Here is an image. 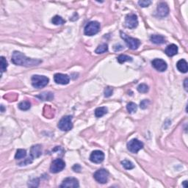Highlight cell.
Returning a JSON list of instances; mask_svg holds the SVG:
<instances>
[{
  "label": "cell",
  "mask_w": 188,
  "mask_h": 188,
  "mask_svg": "<svg viewBox=\"0 0 188 188\" xmlns=\"http://www.w3.org/2000/svg\"><path fill=\"white\" fill-rule=\"evenodd\" d=\"M11 60H12L13 64L17 65V66H26V67L38 66L40 63H42V60H41L29 58L26 57L25 54L18 51H15L13 53Z\"/></svg>",
  "instance_id": "cell-1"
},
{
  "label": "cell",
  "mask_w": 188,
  "mask_h": 188,
  "mask_svg": "<svg viewBox=\"0 0 188 188\" xmlns=\"http://www.w3.org/2000/svg\"><path fill=\"white\" fill-rule=\"evenodd\" d=\"M31 81L33 87L39 89V88L46 87L49 83V78L45 76L33 75L32 76Z\"/></svg>",
  "instance_id": "cell-2"
},
{
  "label": "cell",
  "mask_w": 188,
  "mask_h": 188,
  "mask_svg": "<svg viewBox=\"0 0 188 188\" xmlns=\"http://www.w3.org/2000/svg\"><path fill=\"white\" fill-rule=\"evenodd\" d=\"M99 29H100V24L98 21H91L85 26L84 33L85 35L93 36L97 34Z\"/></svg>",
  "instance_id": "cell-3"
},
{
  "label": "cell",
  "mask_w": 188,
  "mask_h": 188,
  "mask_svg": "<svg viewBox=\"0 0 188 188\" xmlns=\"http://www.w3.org/2000/svg\"><path fill=\"white\" fill-rule=\"evenodd\" d=\"M121 37L124 40L126 45L128 46V47L129 49H132V50H136L138 49V47L140 45V41L137 38H132L128 36L126 33L121 32Z\"/></svg>",
  "instance_id": "cell-4"
},
{
  "label": "cell",
  "mask_w": 188,
  "mask_h": 188,
  "mask_svg": "<svg viewBox=\"0 0 188 188\" xmlns=\"http://www.w3.org/2000/svg\"><path fill=\"white\" fill-rule=\"evenodd\" d=\"M57 127L61 131H64V132H67V131L71 130L73 128L72 117L70 116H66L63 117L62 119L60 120L59 122H58Z\"/></svg>",
  "instance_id": "cell-5"
},
{
  "label": "cell",
  "mask_w": 188,
  "mask_h": 188,
  "mask_svg": "<svg viewBox=\"0 0 188 188\" xmlns=\"http://www.w3.org/2000/svg\"><path fill=\"white\" fill-rule=\"evenodd\" d=\"M95 180L100 184H106L109 179V173L105 169H99L94 174Z\"/></svg>",
  "instance_id": "cell-6"
},
{
  "label": "cell",
  "mask_w": 188,
  "mask_h": 188,
  "mask_svg": "<svg viewBox=\"0 0 188 188\" xmlns=\"http://www.w3.org/2000/svg\"><path fill=\"white\" fill-rule=\"evenodd\" d=\"M143 148V143L137 139H132L127 143V149L133 154H137Z\"/></svg>",
  "instance_id": "cell-7"
},
{
  "label": "cell",
  "mask_w": 188,
  "mask_h": 188,
  "mask_svg": "<svg viewBox=\"0 0 188 188\" xmlns=\"http://www.w3.org/2000/svg\"><path fill=\"white\" fill-rule=\"evenodd\" d=\"M66 167V163L62 159H56L51 162L50 166V171L53 174H57V173L62 171Z\"/></svg>",
  "instance_id": "cell-8"
},
{
  "label": "cell",
  "mask_w": 188,
  "mask_h": 188,
  "mask_svg": "<svg viewBox=\"0 0 188 188\" xmlns=\"http://www.w3.org/2000/svg\"><path fill=\"white\" fill-rule=\"evenodd\" d=\"M125 25L129 29H134L138 25V19L137 16L135 14L127 15L125 19Z\"/></svg>",
  "instance_id": "cell-9"
},
{
  "label": "cell",
  "mask_w": 188,
  "mask_h": 188,
  "mask_svg": "<svg viewBox=\"0 0 188 188\" xmlns=\"http://www.w3.org/2000/svg\"><path fill=\"white\" fill-rule=\"evenodd\" d=\"M152 66L156 70H157L158 71H160V72H163V71H166L168 68L167 63L165 60H163L162 59H154V60L151 62Z\"/></svg>",
  "instance_id": "cell-10"
},
{
  "label": "cell",
  "mask_w": 188,
  "mask_h": 188,
  "mask_svg": "<svg viewBox=\"0 0 188 188\" xmlns=\"http://www.w3.org/2000/svg\"><path fill=\"white\" fill-rule=\"evenodd\" d=\"M104 159V154L101 151L96 150L91 153L90 160L94 163H101Z\"/></svg>",
  "instance_id": "cell-11"
},
{
  "label": "cell",
  "mask_w": 188,
  "mask_h": 188,
  "mask_svg": "<svg viewBox=\"0 0 188 188\" xmlns=\"http://www.w3.org/2000/svg\"><path fill=\"white\" fill-rule=\"evenodd\" d=\"M79 181L75 178L73 177H69L65 179L63 181L62 184H61L60 187H79Z\"/></svg>",
  "instance_id": "cell-12"
},
{
  "label": "cell",
  "mask_w": 188,
  "mask_h": 188,
  "mask_svg": "<svg viewBox=\"0 0 188 188\" xmlns=\"http://www.w3.org/2000/svg\"><path fill=\"white\" fill-rule=\"evenodd\" d=\"M157 13L158 16L163 18L165 17L169 13V8L165 2H160L157 5Z\"/></svg>",
  "instance_id": "cell-13"
},
{
  "label": "cell",
  "mask_w": 188,
  "mask_h": 188,
  "mask_svg": "<svg viewBox=\"0 0 188 188\" xmlns=\"http://www.w3.org/2000/svg\"><path fill=\"white\" fill-rule=\"evenodd\" d=\"M54 80L57 84L59 85H68L70 82V78L67 74H63L58 73V74H54Z\"/></svg>",
  "instance_id": "cell-14"
},
{
  "label": "cell",
  "mask_w": 188,
  "mask_h": 188,
  "mask_svg": "<svg viewBox=\"0 0 188 188\" xmlns=\"http://www.w3.org/2000/svg\"><path fill=\"white\" fill-rule=\"evenodd\" d=\"M30 154L32 159H35V158L41 157V154H42V147H41V145L37 144L32 146L30 149Z\"/></svg>",
  "instance_id": "cell-15"
},
{
  "label": "cell",
  "mask_w": 188,
  "mask_h": 188,
  "mask_svg": "<svg viewBox=\"0 0 188 188\" xmlns=\"http://www.w3.org/2000/svg\"><path fill=\"white\" fill-rule=\"evenodd\" d=\"M165 54L168 57H173L178 53V47L175 44H171L166 47L165 51Z\"/></svg>",
  "instance_id": "cell-16"
},
{
  "label": "cell",
  "mask_w": 188,
  "mask_h": 188,
  "mask_svg": "<svg viewBox=\"0 0 188 188\" xmlns=\"http://www.w3.org/2000/svg\"><path fill=\"white\" fill-rule=\"evenodd\" d=\"M176 67H177V69L182 73H187L188 71L187 63L184 59H182L178 61V63H176Z\"/></svg>",
  "instance_id": "cell-17"
},
{
  "label": "cell",
  "mask_w": 188,
  "mask_h": 188,
  "mask_svg": "<svg viewBox=\"0 0 188 188\" xmlns=\"http://www.w3.org/2000/svg\"><path fill=\"white\" fill-rule=\"evenodd\" d=\"M151 41L155 44H162L165 43V38L160 35H152L150 38Z\"/></svg>",
  "instance_id": "cell-18"
},
{
  "label": "cell",
  "mask_w": 188,
  "mask_h": 188,
  "mask_svg": "<svg viewBox=\"0 0 188 188\" xmlns=\"http://www.w3.org/2000/svg\"><path fill=\"white\" fill-rule=\"evenodd\" d=\"M42 101H51L54 99V95L51 92H44L36 96Z\"/></svg>",
  "instance_id": "cell-19"
},
{
  "label": "cell",
  "mask_w": 188,
  "mask_h": 188,
  "mask_svg": "<svg viewBox=\"0 0 188 188\" xmlns=\"http://www.w3.org/2000/svg\"><path fill=\"white\" fill-rule=\"evenodd\" d=\"M107 113V108L105 107H101L96 108L95 110V116L96 118H101Z\"/></svg>",
  "instance_id": "cell-20"
},
{
  "label": "cell",
  "mask_w": 188,
  "mask_h": 188,
  "mask_svg": "<svg viewBox=\"0 0 188 188\" xmlns=\"http://www.w3.org/2000/svg\"><path fill=\"white\" fill-rule=\"evenodd\" d=\"M31 107V104L29 101H23L19 103V108L21 110L23 111H26L28 109H30Z\"/></svg>",
  "instance_id": "cell-21"
},
{
  "label": "cell",
  "mask_w": 188,
  "mask_h": 188,
  "mask_svg": "<svg viewBox=\"0 0 188 188\" xmlns=\"http://www.w3.org/2000/svg\"><path fill=\"white\" fill-rule=\"evenodd\" d=\"M51 22H52V24H54V25H62V24H65L66 21H65L62 17H60V16H55L52 18V19H51Z\"/></svg>",
  "instance_id": "cell-22"
},
{
  "label": "cell",
  "mask_w": 188,
  "mask_h": 188,
  "mask_svg": "<svg viewBox=\"0 0 188 188\" xmlns=\"http://www.w3.org/2000/svg\"><path fill=\"white\" fill-rule=\"evenodd\" d=\"M108 50V46L107 44H102L99 45L97 48H96L95 52L96 54H103V53L106 52Z\"/></svg>",
  "instance_id": "cell-23"
},
{
  "label": "cell",
  "mask_w": 188,
  "mask_h": 188,
  "mask_svg": "<svg viewBox=\"0 0 188 188\" xmlns=\"http://www.w3.org/2000/svg\"><path fill=\"white\" fill-rule=\"evenodd\" d=\"M26 156V151L25 149H18L15 155V159H21L24 158Z\"/></svg>",
  "instance_id": "cell-24"
},
{
  "label": "cell",
  "mask_w": 188,
  "mask_h": 188,
  "mask_svg": "<svg viewBox=\"0 0 188 188\" xmlns=\"http://www.w3.org/2000/svg\"><path fill=\"white\" fill-rule=\"evenodd\" d=\"M132 58L131 57L125 55V54H121L118 57V62L121 64L124 63L125 62H132Z\"/></svg>",
  "instance_id": "cell-25"
},
{
  "label": "cell",
  "mask_w": 188,
  "mask_h": 188,
  "mask_svg": "<svg viewBox=\"0 0 188 188\" xmlns=\"http://www.w3.org/2000/svg\"><path fill=\"white\" fill-rule=\"evenodd\" d=\"M126 109H127V111L129 112V113H134L137 111V104H134L133 102H129V104L126 105Z\"/></svg>",
  "instance_id": "cell-26"
},
{
  "label": "cell",
  "mask_w": 188,
  "mask_h": 188,
  "mask_svg": "<svg viewBox=\"0 0 188 188\" xmlns=\"http://www.w3.org/2000/svg\"><path fill=\"white\" fill-rule=\"evenodd\" d=\"M121 164H122L123 167L126 170H131L134 168V165L133 164L131 161L127 160V159L122 161V162H121Z\"/></svg>",
  "instance_id": "cell-27"
},
{
  "label": "cell",
  "mask_w": 188,
  "mask_h": 188,
  "mask_svg": "<svg viewBox=\"0 0 188 188\" xmlns=\"http://www.w3.org/2000/svg\"><path fill=\"white\" fill-rule=\"evenodd\" d=\"M137 89L138 92L140 93V94H146V93L149 91V86H148L147 85L140 84V85H138Z\"/></svg>",
  "instance_id": "cell-28"
},
{
  "label": "cell",
  "mask_w": 188,
  "mask_h": 188,
  "mask_svg": "<svg viewBox=\"0 0 188 188\" xmlns=\"http://www.w3.org/2000/svg\"><path fill=\"white\" fill-rule=\"evenodd\" d=\"M8 62H7L6 59L4 57H1V66H0V68H1V74H2L3 72L7 70V68H8Z\"/></svg>",
  "instance_id": "cell-29"
},
{
  "label": "cell",
  "mask_w": 188,
  "mask_h": 188,
  "mask_svg": "<svg viewBox=\"0 0 188 188\" xmlns=\"http://www.w3.org/2000/svg\"><path fill=\"white\" fill-rule=\"evenodd\" d=\"M112 93H113V90L112 88H109V87H107L105 88V90H104V96L105 97H109V96H111L112 95Z\"/></svg>",
  "instance_id": "cell-30"
},
{
  "label": "cell",
  "mask_w": 188,
  "mask_h": 188,
  "mask_svg": "<svg viewBox=\"0 0 188 188\" xmlns=\"http://www.w3.org/2000/svg\"><path fill=\"white\" fill-rule=\"evenodd\" d=\"M149 104H150V101H149V100L145 99V100H143L142 101H141L140 104V107L141 109H145L148 107V106H149Z\"/></svg>",
  "instance_id": "cell-31"
},
{
  "label": "cell",
  "mask_w": 188,
  "mask_h": 188,
  "mask_svg": "<svg viewBox=\"0 0 188 188\" xmlns=\"http://www.w3.org/2000/svg\"><path fill=\"white\" fill-rule=\"evenodd\" d=\"M38 184H39V180L38 179H34L30 181L28 184L29 187H38Z\"/></svg>",
  "instance_id": "cell-32"
},
{
  "label": "cell",
  "mask_w": 188,
  "mask_h": 188,
  "mask_svg": "<svg viewBox=\"0 0 188 188\" xmlns=\"http://www.w3.org/2000/svg\"><path fill=\"white\" fill-rule=\"evenodd\" d=\"M138 4L142 8H146V7H149L150 5L151 4V2L149 1V0H147V1H139L138 2Z\"/></svg>",
  "instance_id": "cell-33"
},
{
  "label": "cell",
  "mask_w": 188,
  "mask_h": 188,
  "mask_svg": "<svg viewBox=\"0 0 188 188\" xmlns=\"http://www.w3.org/2000/svg\"><path fill=\"white\" fill-rule=\"evenodd\" d=\"M32 158L30 157V158H28V159H26L25 161H23V162H20L19 163V165L20 166H24V165H27L30 164V163L32 162Z\"/></svg>",
  "instance_id": "cell-34"
},
{
  "label": "cell",
  "mask_w": 188,
  "mask_h": 188,
  "mask_svg": "<svg viewBox=\"0 0 188 188\" xmlns=\"http://www.w3.org/2000/svg\"><path fill=\"white\" fill-rule=\"evenodd\" d=\"M73 170H74L75 172H80L81 171V167L79 164H75L73 167Z\"/></svg>",
  "instance_id": "cell-35"
},
{
  "label": "cell",
  "mask_w": 188,
  "mask_h": 188,
  "mask_svg": "<svg viewBox=\"0 0 188 188\" xmlns=\"http://www.w3.org/2000/svg\"><path fill=\"white\" fill-rule=\"evenodd\" d=\"M187 79H186L185 80H184V89H185L186 91H187Z\"/></svg>",
  "instance_id": "cell-36"
},
{
  "label": "cell",
  "mask_w": 188,
  "mask_h": 188,
  "mask_svg": "<svg viewBox=\"0 0 188 188\" xmlns=\"http://www.w3.org/2000/svg\"><path fill=\"white\" fill-rule=\"evenodd\" d=\"M187 181H184V182H183V184H182L183 187H187Z\"/></svg>",
  "instance_id": "cell-37"
},
{
  "label": "cell",
  "mask_w": 188,
  "mask_h": 188,
  "mask_svg": "<svg viewBox=\"0 0 188 188\" xmlns=\"http://www.w3.org/2000/svg\"><path fill=\"white\" fill-rule=\"evenodd\" d=\"M1 107H2V112H4V107H3V105H2Z\"/></svg>",
  "instance_id": "cell-38"
}]
</instances>
